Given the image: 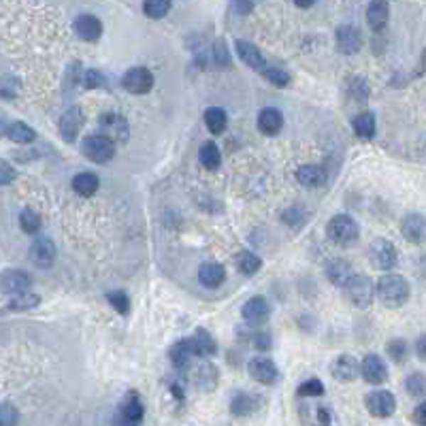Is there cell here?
Listing matches in <instances>:
<instances>
[{
	"label": "cell",
	"mask_w": 426,
	"mask_h": 426,
	"mask_svg": "<svg viewBox=\"0 0 426 426\" xmlns=\"http://www.w3.org/2000/svg\"><path fill=\"white\" fill-rule=\"evenodd\" d=\"M117 416L124 418V420H128V422H132V425L141 426L143 418H145V403H143L141 395L134 393V390H130V393L122 399L119 410H117Z\"/></svg>",
	"instance_id": "obj_14"
},
{
	"label": "cell",
	"mask_w": 426,
	"mask_h": 426,
	"mask_svg": "<svg viewBox=\"0 0 426 426\" xmlns=\"http://www.w3.org/2000/svg\"><path fill=\"white\" fill-rule=\"evenodd\" d=\"M15 177H17L15 169H13L6 160H2V162H0V183H2V186H9L11 181H15Z\"/></svg>",
	"instance_id": "obj_50"
},
{
	"label": "cell",
	"mask_w": 426,
	"mask_h": 426,
	"mask_svg": "<svg viewBox=\"0 0 426 426\" xmlns=\"http://www.w3.org/2000/svg\"><path fill=\"white\" fill-rule=\"evenodd\" d=\"M41 305V297L36 292H21V294H15L6 301V309L9 311H30V309H36Z\"/></svg>",
	"instance_id": "obj_36"
},
{
	"label": "cell",
	"mask_w": 426,
	"mask_h": 426,
	"mask_svg": "<svg viewBox=\"0 0 426 426\" xmlns=\"http://www.w3.org/2000/svg\"><path fill=\"white\" fill-rule=\"evenodd\" d=\"M414 422L418 426H426V401H422V403L414 410Z\"/></svg>",
	"instance_id": "obj_51"
},
{
	"label": "cell",
	"mask_w": 426,
	"mask_h": 426,
	"mask_svg": "<svg viewBox=\"0 0 426 426\" xmlns=\"http://www.w3.org/2000/svg\"><path fill=\"white\" fill-rule=\"evenodd\" d=\"M169 358H171V363H173L175 369H179V371H181V369H188V367L192 365V361L196 358V352H194V348H192L190 337L177 341V344L169 350Z\"/></svg>",
	"instance_id": "obj_23"
},
{
	"label": "cell",
	"mask_w": 426,
	"mask_h": 426,
	"mask_svg": "<svg viewBox=\"0 0 426 426\" xmlns=\"http://www.w3.org/2000/svg\"><path fill=\"white\" fill-rule=\"evenodd\" d=\"M344 294L354 307L367 309L373 305V299L378 294V284H373V279L367 275H354L344 288Z\"/></svg>",
	"instance_id": "obj_2"
},
{
	"label": "cell",
	"mask_w": 426,
	"mask_h": 426,
	"mask_svg": "<svg viewBox=\"0 0 426 426\" xmlns=\"http://www.w3.org/2000/svg\"><path fill=\"white\" fill-rule=\"evenodd\" d=\"M297 179H299L301 186H305V188H309V190H316V188L324 186L326 173H324V169L318 166V164H303V166L297 171Z\"/></svg>",
	"instance_id": "obj_28"
},
{
	"label": "cell",
	"mask_w": 426,
	"mask_h": 426,
	"mask_svg": "<svg viewBox=\"0 0 426 426\" xmlns=\"http://www.w3.org/2000/svg\"><path fill=\"white\" fill-rule=\"evenodd\" d=\"M294 4H297L299 9H309V6H311L314 2H309V0H307V2H294Z\"/></svg>",
	"instance_id": "obj_54"
},
{
	"label": "cell",
	"mask_w": 426,
	"mask_h": 426,
	"mask_svg": "<svg viewBox=\"0 0 426 426\" xmlns=\"http://www.w3.org/2000/svg\"><path fill=\"white\" fill-rule=\"evenodd\" d=\"M405 390H408V395H412V397H425L426 395V376L425 373H420V371L412 373V376L405 380Z\"/></svg>",
	"instance_id": "obj_41"
},
{
	"label": "cell",
	"mask_w": 426,
	"mask_h": 426,
	"mask_svg": "<svg viewBox=\"0 0 426 426\" xmlns=\"http://www.w3.org/2000/svg\"><path fill=\"white\" fill-rule=\"evenodd\" d=\"M19 92V79L11 77V75H4L2 79V96L4 98H15Z\"/></svg>",
	"instance_id": "obj_48"
},
{
	"label": "cell",
	"mask_w": 426,
	"mask_h": 426,
	"mask_svg": "<svg viewBox=\"0 0 426 426\" xmlns=\"http://www.w3.org/2000/svg\"><path fill=\"white\" fill-rule=\"evenodd\" d=\"M247 373L254 382H258L262 386H273L279 380V369L269 356H254L247 363Z\"/></svg>",
	"instance_id": "obj_8"
},
{
	"label": "cell",
	"mask_w": 426,
	"mask_h": 426,
	"mask_svg": "<svg viewBox=\"0 0 426 426\" xmlns=\"http://www.w3.org/2000/svg\"><path fill=\"white\" fill-rule=\"evenodd\" d=\"M401 235L405 241L414 245H422L426 241V218L422 213H408L401 220Z\"/></svg>",
	"instance_id": "obj_16"
},
{
	"label": "cell",
	"mask_w": 426,
	"mask_h": 426,
	"mask_svg": "<svg viewBox=\"0 0 426 426\" xmlns=\"http://www.w3.org/2000/svg\"><path fill=\"white\" fill-rule=\"evenodd\" d=\"M235 51H237V55L241 58V62H243L247 68L258 70V73H262V70L267 68L265 55L260 53V49H258L254 43L239 38V41H235Z\"/></svg>",
	"instance_id": "obj_19"
},
{
	"label": "cell",
	"mask_w": 426,
	"mask_h": 426,
	"mask_svg": "<svg viewBox=\"0 0 426 426\" xmlns=\"http://www.w3.org/2000/svg\"><path fill=\"white\" fill-rule=\"evenodd\" d=\"M198 282L205 288H220L226 282V269L220 262H205L198 269Z\"/></svg>",
	"instance_id": "obj_27"
},
{
	"label": "cell",
	"mask_w": 426,
	"mask_h": 426,
	"mask_svg": "<svg viewBox=\"0 0 426 426\" xmlns=\"http://www.w3.org/2000/svg\"><path fill=\"white\" fill-rule=\"evenodd\" d=\"M70 186H73V190H75L79 196H83V198H90V196H94V194H96V190H98V186H100V179H98V175H96V173L83 171V173H79V175H75V177H73Z\"/></svg>",
	"instance_id": "obj_30"
},
{
	"label": "cell",
	"mask_w": 426,
	"mask_h": 426,
	"mask_svg": "<svg viewBox=\"0 0 426 426\" xmlns=\"http://www.w3.org/2000/svg\"><path fill=\"white\" fill-rule=\"evenodd\" d=\"M213 62L222 68H228L230 66V53H228V47L224 41H218L213 45Z\"/></svg>",
	"instance_id": "obj_47"
},
{
	"label": "cell",
	"mask_w": 426,
	"mask_h": 426,
	"mask_svg": "<svg viewBox=\"0 0 426 426\" xmlns=\"http://www.w3.org/2000/svg\"><path fill=\"white\" fill-rule=\"evenodd\" d=\"M262 77H265L269 83H273L275 87H286V85L290 83V75H288L284 68H279V66H267V68L262 70Z\"/></svg>",
	"instance_id": "obj_40"
},
{
	"label": "cell",
	"mask_w": 426,
	"mask_h": 426,
	"mask_svg": "<svg viewBox=\"0 0 426 426\" xmlns=\"http://www.w3.org/2000/svg\"><path fill=\"white\" fill-rule=\"evenodd\" d=\"M19 228L26 233V235H36L41 230V215L32 209H23L19 213Z\"/></svg>",
	"instance_id": "obj_37"
},
{
	"label": "cell",
	"mask_w": 426,
	"mask_h": 426,
	"mask_svg": "<svg viewBox=\"0 0 426 426\" xmlns=\"http://www.w3.org/2000/svg\"><path fill=\"white\" fill-rule=\"evenodd\" d=\"M218 369L209 363V361H203L198 363L194 369H192V382L198 390H205V393H213L215 386H218Z\"/></svg>",
	"instance_id": "obj_21"
},
{
	"label": "cell",
	"mask_w": 426,
	"mask_h": 426,
	"mask_svg": "<svg viewBox=\"0 0 426 426\" xmlns=\"http://www.w3.org/2000/svg\"><path fill=\"white\" fill-rule=\"evenodd\" d=\"M361 376L367 384L380 386L388 380V367L380 354H367L365 361L361 363Z\"/></svg>",
	"instance_id": "obj_12"
},
{
	"label": "cell",
	"mask_w": 426,
	"mask_h": 426,
	"mask_svg": "<svg viewBox=\"0 0 426 426\" xmlns=\"http://www.w3.org/2000/svg\"><path fill=\"white\" fill-rule=\"evenodd\" d=\"M81 154L94 164H107L115 156V143L102 134H90L81 143Z\"/></svg>",
	"instance_id": "obj_4"
},
{
	"label": "cell",
	"mask_w": 426,
	"mask_h": 426,
	"mask_svg": "<svg viewBox=\"0 0 426 426\" xmlns=\"http://www.w3.org/2000/svg\"><path fill=\"white\" fill-rule=\"evenodd\" d=\"M107 301H109V305H111L117 314H122V316H126V314L130 311V299H128V294L122 292V290L107 292Z\"/></svg>",
	"instance_id": "obj_42"
},
{
	"label": "cell",
	"mask_w": 426,
	"mask_h": 426,
	"mask_svg": "<svg viewBox=\"0 0 426 426\" xmlns=\"http://www.w3.org/2000/svg\"><path fill=\"white\" fill-rule=\"evenodd\" d=\"M410 284L403 275L397 273H386L378 279V299L382 301L384 307L399 309L410 301Z\"/></svg>",
	"instance_id": "obj_1"
},
{
	"label": "cell",
	"mask_w": 426,
	"mask_h": 426,
	"mask_svg": "<svg viewBox=\"0 0 426 426\" xmlns=\"http://www.w3.org/2000/svg\"><path fill=\"white\" fill-rule=\"evenodd\" d=\"M0 426H19V412L9 401H4L0 408Z\"/></svg>",
	"instance_id": "obj_46"
},
{
	"label": "cell",
	"mask_w": 426,
	"mask_h": 426,
	"mask_svg": "<svg viewBox=\"0 0 426 426\" xmlns=\"http://www.w3.org/2000/svg\"><path fill=\"white\" fill-rule=\"evenodd\" d=\"M416 354H418L420 361H425L426 363V333L425 335H420L418 341H416Z\"/></svg>",
	"instance_id": "obj_52"
},
{
	"label": "cell",
	"mask_w": 426,
	"mask_h": 426,
	"mask_svg": "<svg viewBox=\"0 0 426 426\" xmlns=\"http://www.w3.org/2000/svg\"><path fill=\"white\" fill-rule=\"evenodd\" d=\"M335 38H337V49L346 55L358 53L361 47H363V32L352 23L339 26L337 32H335Z\"/></svg>",
	"instance_id": "obj_13"
},
{
	"label": "cell",
	"mask_w": 426,
	"mask_h": 426,
	"mask_svg": "<svg viewBox=\"0 0 426 426\" xmlns=\"http://www.w3.org/2000/svg\"><path fill=\"white\" fill-rule=\"evenodd\" d=\"M369 260L380 271H393L399 265V250L393 241L376 239L369 245Z\"/></svg>",
	"instance_id": "obj_5"
},
{
	"label": "cell",
	"mask_w": 426,
	"mask_h": 426,
	"mask_svg": "<svg viewBox=\"0 0 426 426\" xmlns=\"http://www.w3.org/2000/svg\"><path fill=\"white\" fill-rule=\"evenodd\" d=\"M358 235H361V228H358L356 220L348 213L333 215L326 226V237L335 245H352L358 239Z\"/></svg>",
	"instance_id": "obj_3"
},
{
	"label": "cell",
	"mask_w": 426,
	"mask_h": 426,
	"mask_svg": "<svg viewBox=\"0 0 426 426\" xmlns=\"http://www.w3.org/2000/svg\"><path fill=\"white\" fill-rule=\"evenodd\" d=\"M198 160L201 164L207 169V171H215L220 169L222 164V154H220V147L213 143V141H205L198 149Z\"/></svg>",
	"instance_id": "obj_35"
},
{
	"label": "cell",
	"mask_w": 426,
	"mask_h": 426,
	"mask_svg": "<svg viewBox=\"0 0 426 426\" xmlns=\"http://www.w3.org/2000/svg\"><path fill=\"white\" fill-rule=\"evenodd\" d=\"M386 352H388V356L397 363V365H401V363H405V358H408V354H410V346H408V341L405 339H390L388 344H386Z\"/></svg>",
	"instance_id": "obj_39"
},
{
	"label": "cell",
	"mask_w": 426,
	"mask_h": 426,
	"mask_svg": "<svg viewBox=\"0 0 426 426\" xmlns=\"http://www.w3.org/2000/svg\"><path fill=\"white\" fill-rule=\"evenodd\" d=\"M83 124H85V115H83V109H81V107L75 105V107L66 109L64 115L60 117V124H58L60 137H62L66 143H75L77 137H79V132H81V128H83Z\"/></svg>",
	"instance_id": "obj_11"
},
{
	"label": "cell",
	"mask_w": 426,
	"mask_h": 426,
	"mask_svg": "<svg viewBox=\"0 0 426 426\" xmlns=\"http://www.w3.org/2000/svg\"><path fill=\"white\" fill-rule=\"evenodd\" d=\"M354 275H356V273L352 271L350 262H346V260H341V258H337V260H333V262L326 265V277H329V282H331L333 286H337V288H346L348 282H350Z\"/></svg>",
	"instance_id": "obj_26"
},
{
	"label": "cell",
	"mask_w": 426,
	"mask_h": 426,
	"mask_svg": "<svg viewBox=\"0 0 426 426\" xmlns=\"http://www.w3.org/2000/svg\"><path fill=\"white\" fill-rule=\"evenodd\" d=\"M98 126H100V134L107 137V139H111L113 143H126L128 141L130 128H128V122H126L124 115H119V113H105V115H100Z\"/></svg>",
	"instance_id": "obj_9"
},
{
	"label": "cell",
	"mask_w": 426,
	"mask_h": 426,
	"mask_svg": "<svg viewBox=\"0 0 426 426\" xmlns=\"http://www.w3.org/2000/svg\"><path fill=\"white\" fill-rule=\"evenodd\" d=\"M420 151H422V156H425V158H426V139H425V141H422V145H420Z\"/></svg>",
	"instance_id": "obj_55"
},
{
	"label": "cell",
	"mask_w": 426,
	"mask_h": 426,
	"mask_svg": "<svg viewBox=\"0 0 426 426\" xmlns=\"http://www.w3.org/2000/svg\"><path fill=\"white\" fill-rule=\"evenodd\" d=\"M388 17H390L388 2H371V4H367V23L371 26L373 32H382L388 26Z\"/></svg>",
	"instance_id": "obj_29"
},
{
	"label": "cell",
	"mask_w": 426,
	"mask_h": 426,
	"mask_svg": "<svg viewBox=\"0 0 426 426\" xmlns=\"http://www.w3.org/2000/svg\"><path fill=\"white\" fill-rule=\"evenodd\" d=\"M250 339H252V346H254L256 350H260V352L269 350V348H271V344H273L269 333H254Z\"/></svg>",
	"instance_id": "obj_49"
},
{
	"label": "cell",
	"mask_w": 426,
	"mask_h": 426,
	"mask_svg": "<svg viewBox=\"0 0 426 426\" xmlns=\"http://www.w3.org/2000/svg\"><path fill=\"white\" fill-rule=\"evenodd\" d=\"M171 2L169 0H147L143 2V13L149 19H162L169 11H171Z\"/></svg>",
	"instance_id": "obj_38"
},
{
	"label": "cell",
	"mask_w": 426,
	"mask_h": 426,
	"mask_svg": "<svg viewBox=\"0 0 426 426\" xmlns=\"http://www.w3.org/2000/svg\"><path fill=\"white\" fill-rule=\"evenodd\" d=\"M32 286V277L21 271V269H6L2 273V292L4 294H21V292H28V288Z\"/></svg>",
	"instance_id": "obj_20"
},
{
	"label": "cell",
	"mask_w": 426,
	"mask_h": 426,
	"mask_svg": "<svg viewBox=\"0 0 426 426\" xmlns=\"http://www.w3.org/2000/svg\"><path fill=\"white\" fill-rule=\"evenodd\" d=\"M205 126L211 134H222L228 126V113L222 107H209L205 111Z\"/></svg>",
	"instance_id": "obj_34"
},
{
	"label": "cell",
	"mask_w": 426,
	"mask_h": 426,
	"mask_svg": "<svg viewBox=\"0 0 426 426\" xmlns=\"http://www.w3.org/2000/svg\"><path fill=\"white\" fill-rule=\"evenodd\" d=\"M324 395V384L318 378H311L299 386V397H322Z\"/></svg>",
	"instance_id": "obj_45"
},
{
	"label": "cell",
	"mask_w": 426,
	"mask_h": 426,
	"mask_svg": "<svg viewBox=\"0 0 426 426\" xmlns=\"http://www.w3.org/2000/svg\"><path fill=\"white\" fill-rule=\"evenodd\" d=\"M369 83H367V79L365 77H356V79H352V83H350V96L356 100V102H367L369 100Z\"/></svg>",
	"instance_id": "obj_43"
},
{
	"label": "cell",
	"mask_w": 426,
	"mask_h": 426,
	"mask_svg": "<svg viewBox=\"0 0 426 426\" xmlns=\"http://www.w3.org/2000/svg\"><path fill=\"white\" fill-rule=\"evenodd\" d=\"M81 83L87 87V90H94V87H105L107 85V79L100 70H94V68H87L83 75H81Z\"/></svg>",
	"instance_id": "obj_44"
},
{
	"label": "cell",
	"mask_w": 426,
	"mask_h": 426,
	"mask_svg": "<svg viewBox=\"0 0 426 426\" xmlns=\"http://www.w3.org/2000/svg\"><path fill=\"white\" fill-rule=\"evenodd\" d=\"M190 341H192V348H194L196 356L203 358V361H207V358L218 354V344H215L213 335L207 329H196L194 335L190 337Z\"/></svg>",
	"instance_id": "obj_22"
},
{
	"label": "cell",
	"mask_w": 426,
	"mask_h": 426,
	"mask_svg": "<svg viewBox=\"0 0 426 426\" xmlns=\"http://www.w3.org/2000/svg\"><path fill=\"white\" fill-rule=\"evenodd\" d=\"M318 420H320V425L322 426L331 425V414H329V410L320 408V410H318Z\"/></svg>",
	"instance_id": "obj_53"
},
{
	"label": "cell",
	"mask_w": 426,
	"mask_h": 426,
	"mask_svg": "<svg viewBox=\"0 0 426 426\" xmlns=\"http://www.w3.org/2000/svg\"><path fill=\"white\" fill-rule=\"evenodd\" d=\"M331 376L337 382H354L361 376V365L354 356L341 354L331 363Z\"/></svg>",
	"instance_id": "obj_18"
},
{
	"label": "cell",
	"mask_w": 426,
	"mask_h": 426,
	"mask_svg": "<svg viewBox=\"0 0 426 426\" xmlns=\"http://www.w3.org/2000/svg\"><path fill=\"white\" fill-rule=\"evenodd\" d=\"M122 87L128 94H147L154 87V73L147 66H132L124 73L122 77Z\"/></svg>",
	"instance_id": "obj_6"
},
{
	"label": "cell",
	"mask_w": 426,
	"mask_h": 426,
	"mask_svg": "<svg viewBox=\"0 0 426 426\" xmlns=\"http://www.w3.org/2000/svg\"><path fill=\"white\" fill-rule=\"evenodd\" d=\"M241 316L247 324H265L271 316V305L265 297L256 294V297H250L241 309Z\"/></svg>",
	"instance_id": "obj_15"
},
{
	"label": "cell",
	"mask_w": 426,
	"mask_h": 426,
	"mask_svg": "<svg viewBox=\"0 0 426 426\" xmlns=\"http://www.w3.org/2000/svg\"><path fill=\"white\" fill-rule=\"evenodd\" d=\"M4 137L13 143H32L36 139V132L23 122H9L4 124Z\"/></svg>",
	"instance_id": "obj_32"
},
{
	"label": "cell",
	"mask_w": 426,
	"mask_h": 426,
	"mask_svg": "<svg viewBox=\"0 0 426 426\" xmlns=\"http://www.w3.org/2000/svg\"><path fill=\"white\" fill-rule=\"evenodd\" d=\"M365 408L373 418H390L397 412V397L390 390H373L365 397Z\"/></svg>",
	"instance_id": "obj_7"
},
{
	"label": "cell",
	"mask_w": 426,
	"mask_h": 426,
	"mask_svg": "<svg viewBox=\"0 0 426 426\" xmlns=\"http://www.w3.org/2000/svg\"><path fill=\"white\" fill-rule=\"evenodd\" d=\"M30 260L34 267L38 269H49L53 267L55 258H58V247L53 243V239L49 237H36L30 245Z\"/></svg>",
	"instance_id": "obj_10"
},
{
	"label": "cell",
	"mask_w": 426,
	"mask_h": 426,
	"mask_svg": "<svg viewBox=\"0 0 426 426\" xmlns=\"http://www.w3.org/2000/svg\"><path fill=\"white\" fill-rule=\"evenodd\" d=\"M73 30L75 34L81 38V41H87V43H94L100 38L102 34V21L92 15V13H81L75 21H73Z\"/></svg>",
	"instance_id": "obj_17"
},
{
	"label": "cell",
	"mask_w": 426,
	"mask_h": 426,
	"mask_svg": "<svg viewBox=\"0 0 426 426\" xmlns=\"http://www.w3.org/2000/svg\"><path fill=\"white\" fill-rule=\"evenodd\" d=\"M352 128H354V132H356L361 139H365V141L373 139V137H376V132H378V122H376V115H373V113H369V111H365V113H358V115L352 119Z\"/></svg>",
	"instance_id": "obj_33"
},
{
	"label": "cell",
	"mask_w": 426,
	"mask_h": 426,
	"mask_svg": "<svg viewBox=\"0 0 426 426\" xmlns=\"http://www.w3.org/2000/svg\"><path fill=\"white\" fill-rule=\"evenodd\" d=\"M284 128V115L275 107H267L258 113V130L267 137L277 134Z\"/></svg>",
	"instance_id": "obj_25"
},
{
	"label": "cell",
	"mask_w": 426,
	"mask_h": 426,
	"mask_svg": "<svg viewBox=\"0 0 426 426\" xmlns=\"http://www.w3.org/2000/svg\"><path fill=\"white\" fill-rule=\"evenodd\" d=\"M235 265H237V269H239L245 277H254V275L260 273V269H262V258H260L258 254L250 252V250H241V252L237 254V258H235Z\"/></svg>",
	"instance_id": "obj_31"
},
{
	"label": "cell",
	"mask_w": 426,
	"mask_h": 426,
	"mask_svg": "<svg viewBox=\"0 0 426 426\" xmlns=\"http://www.w3.org/2000/svg\"><path fill=\"white\" fill-rule=\"evenodd\" d=\"M230 414L237 416V418H245V416H252L258 408H260V397H254L250 393H237L233 395L230 399Z\"/></svg>",
	"instance_id": "obj_24"
}]
</instances>
